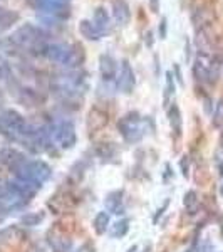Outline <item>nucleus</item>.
I'll return each mask as SVG.
<instances>
[{
    "label": "nucleus",
    "mask_w": 223,
    "mask_h": 252,
    "mask_svg": "<svg viewBox=\"0 0 223 252\" xmlns=\"http://www.w3.org/2000/svg\"><path fill=\"white\" fill-rule=\"evenodd\" d=\"M220 173H222V177H223V163L220 165Z\"/></svg>",
    "instance_id": "33"
},
{
    "label": "nucleus",
    "mask_w": 223,
    "mask_h": 252,
    "mask_svg": "<svg viewBox=\"0 0 223 252\" xmlns=\"http://www.w3.org/2000/svg\"><path fill=\"white\" fill-rule=\"evenodd\" d=\"M108 225H109V213L108 212H99L94 219V231L97 234H104L108 231Z\"/></svg>",
    "instance_id": "18"
},
{
    "label": "nucleus",
    "mask_w": 223,
    "mask_h": 252,
    "mask_svg": "<svg viewBox=\"0 0 223 252\" xmlns=\"http://www.w3.org/2000/svg\"><path fill=\"white\" fill-rule=\"evenodd\" d=\"M123 195L124 192L123 190H114V192H109L106 195V200H104V207L108 212L114 213V215H121L124 213V205H123Z\"/></svg>",
    "instance_id": "10"
},
{
    "label": "nucleus",
    "mask_w": 223,
    "mask_h": 252,
    "mask_svg": "<svg viewBox=\"0 0 223 252\" xmlns=\"http://www.w3.org/2000/svg\"><path fill=\"white\" fill-rule=\"evenodd\" d=\"M215 19V14L211 12L210 9H198L195 10L193 17H191V21H193L196 30L198 29H203V27H208L210 22Z\"/></svg>",
    "instance_id": "16"
},
{
    "label": "nucleus",
    "mask_w": 223,
    "mask_h": 252,
    "mask_svg": "<svg viewBox=\"0 0 223 252\" xmlns=\"http://www.w3.org/2000/svg\"><path fill=\"white\" fill-rule=\"evenodd\" d=\"M60 2H69V0H60Z\"/></svg>",
    "instance_id": "34"
},
{
    "label": "nucleus",
    "mask_w": 223,
    "mask_h": 252,
    "mask_svg": "<svg viewBox=\"0 0 223 252\" xmlns=\"http://www.w3.org/2000/svg\"><path fill=\"white\" fill-rule=\"evenodd\" d=\"M51 129V138L59 145L62 150H71L75 145V126L71 120H60L56 125L49 126Z\"/></svg>",
    "instance_id": "3"
},
{
    "label": "nucleus",
    "mask_w": 223,
    "mask_h": 252,
    "mask_svg": "<svg viewBox=\"0 0 223 252\" xmlns=\"http://www.w3.org/2000/svg\"><path fill=\"white\" fill-rule=\"evenodd\" d=\"M128 231H130V220L123 219L114 224V227H112L111 231V235L112 237H124V235L128 234Z\"/></svg>",
    "instance_id": "21"
},
{
    "label": "nucleus",
    "mask_w": 223,
    "mask_h": 252,
    "mask_svg": "<svg viewBox=\"0 0 223 252\" xmlns=\"http://www.w3.org/2000/svg\"><path fill=\"white\" fill-rule=\"evenodd\" d=\"M158 37H160L161 41H165L166 37H168V19L165 17H161V21H160V24H158Z\"/></svg>",
    "instance_id": "24"
},
{
    "label": "nucleus",
    "mask_w": 223,
    "mask_h": 252,
    "mask_svg": "<svg viewBox=\"0 0 223 252\" xmlns=\"http://www.w3.org/2000/svg\"><path fill=\"white\" fill-rule=\"evenodd\" d=\"M145 44H146V47H148V49H153V45H154L153 30H146V32H145Z\"/></svg>",
    "instance_id": "26"
},
{
    "label": "nucleus",
    "mask_w": 223,
    "mask_h": 252,
    "mask_svg": "<svg viewBox=\"0 0 223 252\" xmlns=\"http://www.w3.org/2000/svg\"><path fill=\"white\" fill-rule=\"evenodd\" d=\"M0 160H2V162H5V163H9L10 168L15 170V168L20 167L27 158H25V156L22 155L20 151L14 150V148H3V150L0 151Z\"/></svg>",
    "instance_id": "14"
},
{
    "label": "nucleus",
    "mask_w": 223,
    "mask_h": 252,
    "mask_svg": "<svg viewBox=\"0 0 223 252\" xmlns=\"http://www.w3.org/2000/svg\"><path fill=\"white\" fill-rule=\"evenodd\" d=\"M180 165H181V173H183V177H188V156H183Z\"/></svg>",
    "instance_id": "29"
},
{
    "label": "nucleus",
    "mask_w": 223,
    "mask_h": 252,
    "mask_svg": "<svg viewBox=\"0 0 223 252\" xmlns=\"http://www.w3.org/2000/svg\"><path fill=\"white\" fill-rule=\"evenodd\" d=\"M37 10L44 15H49L57 21H66L71 17L69 2H60V0H36Z\"/></svg>",
    "instance_id": "4"
},
{
    "label": "nucleus",
    "mask_w": 223,
    "mask_h": 252,
    "mask_svg": "<svg viewBox=\"0 0 223 252\" xmlns=\"http://www.w3.org/2000/svg\"><path fill=\"white\" fill-rule=\"evenodd\" d=\"M220 145H222V148H223V133H222V136H220Z\"/></svg>",
    "instance_id": "32"
},
{
    "label": "nucleus",
    "mask_w": 223,
    "mask_h": 252,
    "mask_svg": "<svg viewBox=\"0 0 223 252\" xmlns=\"http://www.w3.org/2000/svg\"><path fill=\"white\" fill-rule=\"evenodd\" d=\"M93 22H94V25H96V27L99 29L103 34L109 32V29H111V17H109L108 10H106L104 7H97V9L94 10Z\"/></svg>",
    "instance_id": "15"
},
{
    "label": "nucleus",
    "mask_w": 223,
    "mask_h": 252,
    "mask_svg": "<svg viewBox=\"0 0 223 252\" xmlns=\"http://www.w3.org/2000/svg\"><path fill=\"white\" fill-rule=\"evenodd\" d=\"M67 52H69V44H62V42H52V44H47L45 47L44 56L47 57L52 63H57L62 66L64 61L67 57Z\"/></svg>",
    "instance_id": "9"
},
{
    "label": "nucleus",
    "mask_w": 223,
    "mask_h": 252,
    "mask_svg": "<svg viewBox=\"0 0 223 252\" xmlns=\"http://www.w3.org/2000/svg\"><path fill=\"white\" fill-rule=\"evenodd\" d=\"M183 204H185V207H186V210H188L190 213H195L196 210H198L200 202H198V195H196L195 190H190V192L185 193Z\"/></svg>",
    "instance_id": "19"
},
{
    "label": "nucleus",
    "mask_w": 223,
    "mask_h": 252,
    "mask_svg": "<svg viewBox=\"0 0 223 252\" xmlns=\"http://www.w3.org/2000/svg\"><path fill=\"white\" fill-rule=\"evenodd\" d=\"M44 213H25V215L20 217V224L25 225V227H36L44 220Z\"/></svg>",
    "instance_id": "20"
},
{
    "label": "nucleus",
    "mask_w": 223,
    "mask_h": 252,
    "mask_svg": "<svg viewBox=\"0 0 223 252\" xmlns=\"http://www.w3.org/2000/svg\"><path fill=\"white\" fill-rule=\"evenodd\" d=\"M116 86L123 94H133L134 86H136V76L133 71V66L130 64L128 59L121 61V69L116 78Z\"/></svg>",
    "instance_id": "5"
},
{
    "label": "nucleus",
    "mask_w": 223,
    "mask_h": 252,
    "mask_svg": "<svg viewBox=\"0 0 223 252\" xmlns=\"http://www.w3.org/2000/svg\"><path fill=\"white\" fill-rule=\"evenodd\" d=\"M173 72H175V81L180 84V86H183L185 81H183V74H181V67L178 66V64H173Z\"/></svg>",
    "instance_id": "25"
},
{
    "label": "nucleus",
    "mask_w": 223,
    "mask_h": 252,
    "mask_svg": "<svg viewBox=\"0 0 223 252\" xmlns=\"http://www.w3.org/2000/svg\"><path fill=\"white\" fill-rule=\"evenodd\" d=\"M109 118H108V113L104 111V109H101L99 106H96V108L91 109L89 113V118H88V128L91 133L97 131V129L104 128L106 125H108Z\"/></svg>",
    "instance_id": "11"
},
{
    "label": "nucleus",
    "mask_w": 223,
    "mask_h": 252,
    "mask_svg": "<svg viewBox=\"0 0 223 252\" xmlns=\"http://www.w3.org/2000/svg\"><path fill=\"white\" fill-rule=\"evenodd\" d=\"M79 34H81L86 41H91V42H97L103 37V32L94 25L93 21H88V19H82V21L79 22Z\"/></svg>",
    "instance_id": "12"
},
{
    "label": "nucleus",
    "mask_w": 223,
    "mask_h": 252,
    "mask_svg": "<svg viewBox=\"0 0 223 252\" xmlns=\"http://www.w3.org/2000/svg\"><path fill=\"white\" fill-rule=\"evenodd\" d=\"M213 126L215 128H222L223 126V99L217 103V106H215V113H213Z\"/></svg>",
    "instance_id": "23"
},
{
    "label": "nucleus",
    "mask_w": 223,
    "mask_h": 252,
    "mask_svg": "<svg viewBox=\"0 0 223 252\" xmlns=\"http://www.w3.org/2000/svg\"><path fill=\"white\" fill-rule=\"evenodd\" d=\"M168 204H169V200H165L163 207H161V209H158L156 215H154V217H153V222H154V224H156V222H158V219H160V217H161V215H163V212H165V210H166V207H168Z\"/></svg>",
    "instance_id": "28"
},
{
    "label": "nucleus",
    "mask_w": 223,
    "mask_h": 252,
    "mask_svg": "<svg viewBox=\"0 0 223 252\" xmlns=\"http://www.w3.org/2000/svg\"><path fill=\"white\" fill-rule=\"evenodd\" d=\"M99 72L103 81H112L118 78V61L111 54H101L99 56Z\"/></svg>",
    "instance_id": "8"
},
{
    "label": "nucleus",
    "mask_w": 223,
    "mask_h": 252,
    "mask_svg": "<svg viewBox=\"0 0 223 252\" xmlns=\"http://www.w3.org/2000/svg\"><path fill=\"white\" fill-rule=\"evenodd\" d=\"M86 63V49L82 44L79 42H74V44H69V52H67V57L64 61L62 67L73 71V69H79L82 64Z\"/></svg>",
    "instance_id": "6"
},
{
    "label": "nucleus",
    "mask_w": 223,
    "mask_h": 252,
    "mask_svg": "<svg viewBox=\"0 0 223 252\" xmlns=\"http://www.w3.org/2000/svg\"><path fill=\"white\" fill-rule=\"evenodd\" d=\"M168 120L169 125H171V129L175 133L176 138L181 136V131H183V120H181V111L176 103H171V106L168 108Z\"/></svg>",
    "instance_id": "13"
},
{
    "label": "nucleus",
    "mask_w": 223,
    "mask_h": 252,
    "mask_svg": "<svg viewBox=\"0 0 223 252\" xmlns=\"http://www.w3.org/2000/svg\"><path fill=\"white\" fill-rule=\"evenodd\" d=\"M146 120H143L138 111H130L118 121V129L128 143H138L146 133Z\"/></svg>",
    "instance_id": "2"
},
{
    "label": "nucleus",
    "mask_w": 223,
    "mask_h": 252,
    "mask_svg": "<svg viewBox=\"0 0 223 252\" xmlns=\"http://www.w3.org/2000/svg\"><path fill=\"white\" fill-rule=\"evenodd\" d=\"M96 153L101 156V158H112L116 155V147L112 143H101L99 147L96 148Z\"/></svg>",
    "instance_id": "22"
},
{
    "label": "nucleus",
    "mask_w": 223,
    "mask_h": 252,
    "mask_svg": "<svg viewBox=\"0 0 223 252\" xmlns=\"http://www.w3.org/2000/svg\"><path fill=\"white\" fill-rule=\"evenodd\" d=\"M111 12L112 19L116 21V24L124 27L130 24L131 21V7L126 0H112L111 2Z\"/></svg>",
    "instance_id": "7"
},
{
    "label": "nucleus",
    "mask_w": 223,
    "mask_h": 252,
    "mask_svg": "<svg viewBox=\"0 0 223 252\" xmlns=\"http://www.w3.org/2000/svg\"><path fill=\"white\" fill-rule=\"evenodd\" d=\"M165 79H166V84H165V106L169 105V96H173L176 91V86H175V76H173V71H166L165 74Z\"/></svg>",
    "instance_id": "17"
},
{
    "label": "nucleus",
    "mask_w": 223,
    "mask_h": 252,
    "mask_svg": "<svg viewBox=\"0 0 223 252\" xmlns=\"http://www.w3.org/2000/svg\"><path fill=\"white\" fill-rule=\"evenodd\" d=\"M136 249H138V247H136V246H133V247H131V249L128 251V252H136Z\"/></svg>",
    "instance_id": "31"
},
{
    "label": "nucleus",
    "mask_w": 223,
    "mask_h": 252,
    "mask_svg": "<svg viewBox=\"0 0 223 252\" xmlns=\"http://www.w3.org/2000/svg\"><path fill=\"white\" fill-rule=\"evenodd\" d=\"M14 173H15V178L29 180V182L42 185L44 182H47L49 178H51L52 170L42 160H25L20 167L15 168Z\"/></svg>",
    "instance_id": "1"
},
{
    "label": "nucleus",
    "mask_w": 223,
    "mask_h": 252,
    "mask_svg": "<svg viewBox=\"0 0 223 252\" xmlns=\"http://www.w3.org/2000/svg\"><path fill=\"white\" fill-rule=\"evenodd\" d=\"M222 195H223V187H222Z\"/></svg>",
    "instance_id": "35"
},
{
    "label": "nucleus",
    "mask_w": 223,
    "mask_h": 252,
    "mask_svg": "<svg viewBox=\"0 0 223 252\" xmlns=\"http://www.w3.org/2000/svg\"><path fill=\"white\" fill-rule=\"evenodd\" d=\"M149 3V10L153 14H158L160 12V0H148Z\"/></svg>",
    "instance_id": "27"
},
{
    "label": "nucleus",
    "mask_w": 223,
    "mask_h": 252,
    "mask_svg": "<svg viewBox=\"0 0 223 252\" xmlns=\"http://www.w3.org/2000/svg\"><path fill=\"white\" fill-rule=\"evenodd\" d=\"M185 56H186V61L191 59V42H190V39L185 41Z\"/></svg>",
    "instance_id": "30"
}]
</instances>
